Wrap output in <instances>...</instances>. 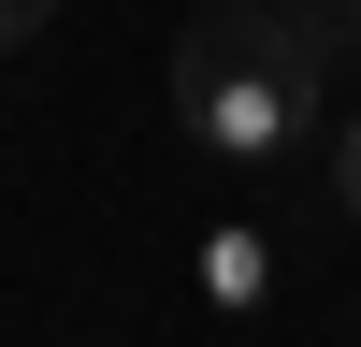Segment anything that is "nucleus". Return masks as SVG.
<instances>
[{"mask_svg":"<svg viewBox=\"0 0 361 347\" xmlns=\"http://www.w3.org/2000/svg\"><path fill=\"white\" fill-rule=\"evenodd\" d=\"M318 87H333V15L318 0H217L173 44V116L217 159H289L318 130Z\"/></svg>","mask_w":361,"mask_h":347,"instance_id":"obj_1","label":"nucleus"},{"mask_svg":"<svg viewBox=\"0 0 361 347\" xmlns=\"http://www.w3.org/2000/svg\"><path fill=\"white\" fill-rule=\"evenodd\" d=\"M333 188H347V217H361V116H347V145H333Z\"/></svg>","mask_w":361,"mask_h":347,"instance_id":"obj_4","label":"nucleus"},{"mask_svg":"<svg viewBox=\"0 0 361 347\" xmlns=\"http://www.w3.org/2000/svg\"><path fill=\"white\" fill-rule=\"evenodd\" d=\"M260 289H275V246H260V231H217V246H202V304H231V318H246Z\"/></svg>","mask_w":361,"mask_h":347,"instance_id":"obj_2","label":"nucleus"},{"mask_svg":"<svg viewBox=\"0 0 361 347\" xmlns=\"http://www.w3.org/2000/svg\"><path fill=\"white\" fill-rule=\"evenodd\" d=\"M318 15H333V44H361V0H318Z\"/></svg>","mask_w":361,"mask_h":347,"instance_id":"obj_5","label":"nucleus"},{"mask_svg":"<svg viewBox=\"0 0 361 347\" xmlns=\"http://www.w3.org/2000/svg\"><path fill=\"white\" fill-rule=\"evenodd\" d=\"M44 15H58V0H0V58H15V44H44Z\"/></svg>","mask_w":361,"mask_h":347,"instance_id":"obj_3","label":"nucleus"}]
</instances>
